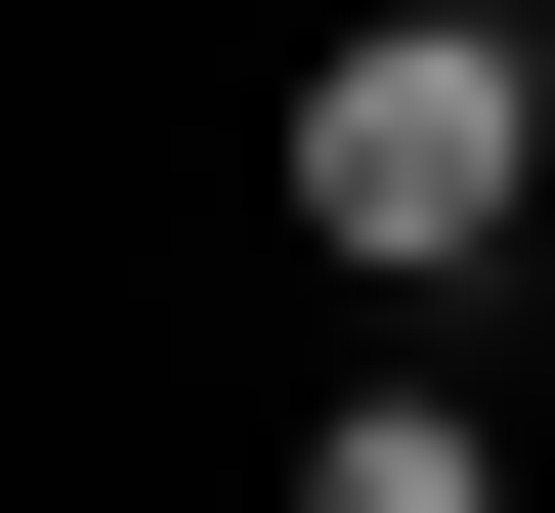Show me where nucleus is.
<instances>
[{
	"label": "nucleus",
	"mask_w": 555,
	"mask_h": 513,
	"mask_svg": "<svg viewBox=\"0 0 555 513\" xmlns=\"http://www.w3.org/2000/svg\"><path fill=\"white\" fill-rule=\"evenodd\" d=\"M555 215V0H343V43H299V257L343 299H470Z\"/></svg>",
	"instance_id": "f257e3e1"
}]
</instances>
